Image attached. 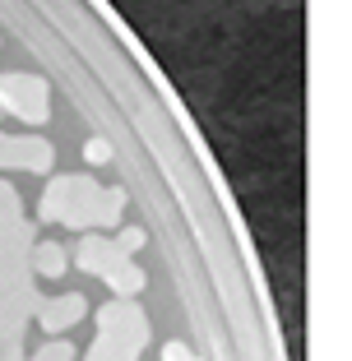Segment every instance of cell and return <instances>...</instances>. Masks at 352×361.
Masks as SVG:
<instances>
[{
  "instance_id": "cell-1",
  "label": "cell",
  "mask_w": 352,
  "mask_h": 361,
  "mask_svg": "<svg viewBox=\"0 0 352 361\" xmlns=\"http://www.w3.org/2000/svg\"><path fill=\"white\" fill-rule=\"evenodd\" d=\"M149 338V324L135 306L116 301V306L102 310V338L93 348V361H135L139 343Z\"/></svg>"
},
{
  "instance_id": "cell-2",
  "label": "cell",
  "mask_w": 352,
  "mask_h": 361,
  "mask_svg": "<svg viewBox=\"0 0 352 361\" xmlns=\"http://www.w3.org/2000/svg\"><path fill=\"white\" fill-rule=\"evenodd\" d=\"M130 255H121V245H111V241H102V236H88L84 245H79V255H75V264L79 269H88V274H102L107 278L111 269H121Z\"/></svg>"
},
{
  "instance_id": "cell-3",
  "label": "cell",
  "mask_w": 352,
  "mask_h": 361,
  "mask_svg": "<svg viewBox=\"0 0 352 361\" xmlns=\"http://www.w3.org/2000/svg\"><path fill=\"white\" fill-rule=\"evenodd\" d=\"M79 315H84V297H79V292H65V297H56L51 306L42 310V329L61 334V329H70V324H79Z\"/></svg>"
},
{
  "instance_id": "cell-4",
  "label": "cell",
  "mask_w": 352,
  "mask_h": 361,
  "mask_svg": "<svg viewBox=\"0 0 352 361\" xmlns=\"http://www.w3.org/2000/svg\"><path fill=\"white\" fill-rule=\"evenodd\" d=\"M107 287H111V292H116L121 301H126V297H135L139 287H144V274H139V269H135V264H130V259H126V264H121V269H111V274H107Z\"/></svg>"
},
{
  "instance_id": "cell-5",
  "label": "cell",
  "mask_w": 352,
  "mask_h": 361,
  "mask_svg": "<svg viewBox=\"0 0 352 361\" xmlns=\"http://www.w3.org/2000/svg\"><path fill=\"white\" fill-rule=\"evenodd\" d=\"M65 264H70V255H65L61 245H51V241L32 250V269H37V274H47V278H56V274H61Z\"/></svg>"
},
{
  "instance_id": "cell-6",
  "label": "cell",
  "mask_w": 352,
  "mask_h": 361,
  "mask_svg": "<svg viewBox=\"0 0 352 361\" xmlns=\"http://www.w3.org/2000/svg\"><path fill=\"white\" fill-rule=\"evenodd\" d=\"M88 162H107L111 158V144H107V139H88Z\"/></svg>"
},
{
  "instance_id": "cell-7",
  "label": "cell",
  "mask_w": 352,
  "mask_h": 361,
  "mask_svg": "<svg viewBox=\"0 0 352 361\" xmlns=\"http://www.w3.org/2000/svg\"><path fill=\"white\" fill-rule=\"evenodd\" d=\"M162 357H167V361H200L190 348H181V343H167V352H162Z\"/></svg>"
}]
</instances>
